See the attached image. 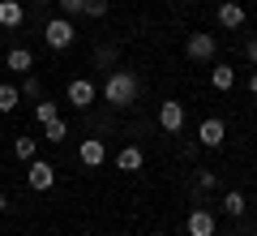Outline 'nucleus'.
Instances as JSON below:
<instances>
[{
  "label": "nucleus",
  "instance_id": "1",
  "mask_svg": "<svg viewBox=\"0 0 257 236\" xmlns=\"http://www.w3.org/2000/svg\"><path fill=\"white\" fill-rule=\"evenodd\" d=\"M142 95V77L133 69H111L107 82H103V99L111 103V108H128V103H138Z\"/></svg>",
  "mask_w": 257,
  "mask_h": 236
},
{
  "label": "nucleus",
  "instance_id": "2",
  "mask_svg": "<svg viewBox=\"0 0 257 236\" xmlns=\"http://www.w3.org/2000/svg\"><path fill=\"white\" fill-rule=\"evenodd\" d=\"M184 56H189V60H197V64H210L214 56H219V39H214L210 30H197V35L184 39Z\"/></svg>",
  "mask_w": 257,
  "mask_h": 236
},
{
  "label": "nucleus",
  "instance_id": "3",
  "mask_svg": "<svg viewBox=\"0 0 257 236\" xmlns=\"http://www.w3.org/2000/svg\"><path fill=\"white\" fill-rule=\"evenodd\" d=\"M77 30H73V18H52L43 26V43L52 47V52H64V47H73Z\"/></svg>",
  "mask_w": 257,
  "mask_h": 236
},
{
  "label": "nucleus",
  "instance_id": "4",
  "mask_svg": "<svg viewBox=\"0 0 257 236\" xmlns=\"http://www.w3.org/2000/svg\"><path fill=\"white\" fill-rule=\"evenodd\" d=\"M184 120H189V112H184L180 99H163L159 103V129H163V133H180Z\"/></svg>",
  "mask_w": 257,
  "mask_h": 236
},
{
  "label": "nucleus",
  "instance_id": "5",
  "mask_svg": "<svg viewBox=\"0 0 257 236\" xmlns=\"http://www.w3.org/2000/svg\"><path fill=\"white\" fill-rule=\"evenodd\" d=\"M26 185H30L35 193L52 189V185H56V168L47 164V159H30V164H26Z\"/></svg>",
  "mask_w": 257,
  "mask_h": 236
},
{
  "label": "nucleus",
  "instance_id": "6",
  "mask_svg": "<svg viewBox=\"0 0 257 236\" xmlns=\"http://www.w3.org/2000/svg\"><path fill=\"white\" fill-rule=\"evenodd\" d=\"M197 142H202V146H210V150H219V146L227 142V125H223L219 116H206L202 125H197Z\"/></svg>",
  "mask_w": 257,
  "mask_h": 236
},
{
  "label": "nucleus",
  "instance_id": "7",
  "mask_svg": "<svg viewBox=\"0 0 257 236\" xmlns=\"http://www.w3.org/2000/svg\"><path fill=\"white\" fill-rule=\"evenodd\" d=\"M184 232L189 236H214V210L210 206H193L184 219Z\"/></svg>",
  "mask_w": 257,
  "mask_h": 236
},
{
  "label": "nucleus",
  "instance_id": "8",
  "mask_svg": "<svg viewBox=\"0 0 257 236\" xmlns=\"http://www.w3.org/2000/svg\"><path fill=\"white\" fill-rule=\"evenodd\" d=\"M94 95H99V86H94L90 77H73V82H69V91H64V99L73 103V108H90Z\"/></svg>",
  "mask_w": 257,
  "mask_h": 236
},
{
  "label": "nucleus",
  "instance_id": "9",
  "mask_svg": "<svg viewBox=\"0 0 257 236\" xmlns=\"http://www.w3.org/2000/svg\"><path fill=\"white\" fill-rule=\"evenodd\" d=\"M77 159H82L86 168H99L103 159H107V146H103L99 137H82V142H77Z\"/></svg>",
  "mask_w": 257,
  "mask_h": 236
},
{
  "label": "nucleus",
  "instance_id": "10",
  "mask_svg": "<svg viewBox=\"0 0 257 236\" xmlns=\"http://www.w3.org/2000/svg\"><path fill=\"white\" fill-rule=\"evenodd\" d=\"M219 26L223 30H240V26H244V5L223 0V5H219Z\"/></svg>",
  "mask_w": 257,
  "mask_h": 236
},
{
  "label": "nucleus",
  "instance_id": "11",
  "mask_svg": "<svg viewBox=\"0 0 257 236\" xmlns=\"http://www.w3.org/2000/svg\"><path fill=\"white\" fill-rule=\"evenodd\" d=\"M26 22V9H22V0H0V26L5 30H18Z\"/></svg>",
  "mask_w": 257,
  "mask_h": 236
},
{
  "label": "nucleus",
  "instance_id": "12",
  "mask_svg": "<svg viewBox=\"0 0 257 236\" xmlns=\"http://www.w3.org/2000/svg\"><path fill=\"white\" fill-rule=\"evenodd\" d=\"M210 86L219 95H227L231 86H236V69H231V64H214V69H210Z\"/></svg>",
  "mask_w": 257,
  "mask_h": 236
},
{
  "label": "nucleus",
  "instance_id": "13",
  "mask_svg": "<svg viewBox=\"0 0 257 236\" xmlns=\"http://www.w3.org/2000/svg\"><path fill=\"white\" fill-rule=\"evenodd\" d=\"M142 164H146V154H142L138 146H124V150L116 154V168H120V172H138Z\"/></svg>",
  "mask_w": 257,
  "mask_h": 236
},
{
  "label": "nucleus",
  "instance_id": "14",
  "mask_svg": "<svg viewBox=\"0 0 257 236\" xmlns=\"http://www.w3.org/2000/svg\"><path fill=\"white\" fill-rule=\"evenodd\" d=\"M30 64H35L30 47H9V73H30Z\"/></svg>",
  "mask_w": 257,
  "mask_h": 236
},
{
  "label": "nucleus",
  "instance_id": "15",
  "mask_svg": "<svg viewBox=\"0 0 257 236\" xmlns=\"http://www.w3.org/2000/svg\"><path fill=\"white\" fill-rule=\"evenodd\" d=\"M223 210H227L231 219H240V215L248 210V198H244L240 189H227V193H223Z\"/></svg>",
  "mask_w": 257,
  "mask_h": 236
},
{
  "label": "nucleus",
  "instance_id": "16",
  "mask_svg": "<svg viewBox=\"0 0 257 236\" xmlns=\"http://www.w3.org/2000/svg\"><path fill=\"white\" fill-rule=\"evenodd\" d=\"M43 137H47L52 146H60L64 137H69V120H60V116H56V120H47V125H43Z\"/></svg>",
  "mask_w": 257,
  "mask_h": 236
},
{
  "label": "nucleus",
  "instance_id": "17",
  "mask_svg": "<svg viewBox=\"0 0 257 236\" xmlns=\"http://www.w3.org/2000/svg\"><path fill=\"white\" fill-rule=\"evenodd\" d=\"M35 150H39V142H35V137H26V133H22V137H13V154H18L22 164H30V159H35Z\"/></svg>",
  "mask_w": 257,
  "mask_h": 236
},
{
  "label": "nucleus",
  "instance_id": "18",
  "mask_svg": "<svg viewBox=\"0 0 257 236\" xmlns=\"http://www.w3.org/2000/svg\"><path fill=\"white\" fill-rule=\"evenodd\" d=\"M18 103H22V91L9 86V82H0V112H18Z\"/></svg>",
  "mask_w": 257,
  "mask_h": 236
},
{
  "label": "nucleus",
  "instance_id": "19",
  "mask_svg": "<svg viewBox=\"0 0 257 236\" xmlns=\"http://www.w3.org/2000/svg\"><path fill=\"white\" fill-rule=\"evenodd\" d=\"M116 56H120V47H116V43H99V47H94V64H99V69L116 64ZM107 73H111V69H107Z\"/></svg>",
  "mask_w": 257,
  "mask_h": 236
},
{
  "label": "nucleus",
  "instance_id": "20",
  "mask_svg": "<svg viewBox=\"0 0 257 236\" xmlns=\"http://www.w3.org/2000/svg\"><path fill=\"white\" fill-rule=\"evenodd\" d=\"M18 91L22 95H26V99H43V82H39V77H35V73H22V86H18Z\"/></svg>",
  "mask_w": 257,
  "mask_h": 236
},
{
  "label": "nucleus",
  "instance_id": "21",
  "mask_svg": "<svg viewBox=\"0 0 257 236\" xmlns=\"http://www.w3.org/2000/svg\"><path fill=\"white\" fill-rule=\"evenodd\" d=\"M56 116H60V108H56L52 99H39L35 103V120H39V125H47V120H56Z\"/></svg>",
  "mask_w": 257,
  "mask_h": 236
},
{
  "label": "nucleus",
  "instance_id": "22",
  "mask_svg": "<svg viewBox=\"0 0 257 236\" xmlns=\"http://www.w3.org/2000/svg\"><path fill=\"white\" fill-rule=\"evenodd\" d=\"M82 13L99 22V18H107V13H111V0H86V5H82Z\"/></svg>",
  "mask_w": 257,
  "mask_h": 236
},
{
  "label": "nucleus",
  "instance_id": "23",
  "mask_svg": "<svg viewBox=\"0 0 257 236\" xmlns=\"http://www.w3.org/2000/svg\"><path fill=\"white\" fill-rule=\"evenodd\" d=\"M56 5H60V18H77L86 0H56Z\"/></svg>",
  "mask_w": 257,
  "mask_h": 236
},
{
  "label": "nucleus",
  "instance_id": "24",
  "mask_svg": "<svg viewBox=\"0 0 257 236\" xmlns=\"http://www.w3.org/2000/svg\"><path fill=\"white\" fill-rule=\"evenodd\" d=\"M244 56H248V64L257 69V35H248V43H244Z\"/></svg>",
  "mask_w": 257,
  "mask_h": 236
},
{
  "label": "nucleus",
  "instance_id": "25",
  "mask_svg": "<svg viewBox=\"0 0 257 236\" xmlns=\"http://www.w3.org/2000/svg\"><path fill=\"white\" fill-rule=\"evenodd\" d=\"M248 95H253V99H257V69L248 73Z\"/></svg>",
  "mask_w": 257,
  "mask_h": 236
},
{
  "label": "nucleus",
  "instance_id": "26",
  "mask_svg": "<svg viewBox=\"0 0 257 236\" xmlns=\"http://www.w3.org/2000/svg\"><path fill=\"white\" fill-rule=\"evenodd\" d=\"M5 210H9V198H5V193H0V215H5Z\"/></svg>",
  "mask_w": 257,
  "mask_h": 236
},
{
  "label": "nucleus",
  "instance_id": "27",
  "mask_svg": "<svg viewBox=\"0 0 257 236\" xmlns=\"http://www.w3.org/2000/svg\"><path fill=\"white\" fill-rule=\"evenodd\" d=\"M35 5H52V0H35Z\"/></svg>",
  "mask_w": 257,
  "mask_h": 236
}]
</instances>
